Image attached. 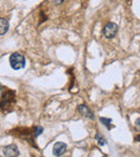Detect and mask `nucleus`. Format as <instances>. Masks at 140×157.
I'll use <instances>...</instances> for the list:
<instances>
[{"instance_id":"2","label":"nucleus","mask_w":140,"mask_h":157,"mask_svg":"<svg viewBox=\"0 0 140 157\" xmlns=\"http://www.w3.org/2000/svg\"><path fill=\"white\" fill-rule=\"evenodd\" d=\"M9 63H10V66H11L14 70L23 69V68L25 67V65H26L25 57L23 56L21 53H12L9 58Z\"/></svg>"},{"instance_id":"5","label":"nucleus","mask_w":140,"mask_h":157,"mask_svg":"<svg viewBox=\"0 0 140 157\" xmlns=\"http://www.w3.org/2000/svg\"><path fill=\"white\" fill-rule=\"evenodd\" d=\"M67 151V144L64 142H56L53 146V155L56 157H60Z\"/></svg>"},{"instance_id":"14","label":"nucleus","mask_w":140,"mask_h":157,"mask_svg":"<svg viewBox=\"0 0 140 157\" xmlns=\"http://www.w3.org/2000/svg\"><path fill=\"white\" fill-rule=\"evenodd\" d=\"M135 139H136V141H139L140 142V135H138L137 137L135 138Z\"/></svg>"},{"instance_id":"8","label":"nucleus","mask_w":140,"mask_h":157,"mask_svg":"<svg viewBox=\"0 0 140 157\" xmlns=\"http://www.w3.org/2000/svg\"><path fill=\"white\" fill-rule=\"evenodd\" d=\"M95 139H96L97 143L99 144V145H105V144H107V140H106V138L103 137V136H101L100 133L97 132L96 135H95Z\"/></svg>"},{"instance_id":"1","label":"nucleus","mask_w":140,"mask_h":157,"mask_svg":"<svg viewBox=\"0 0 140 157\" xmlns=\"http://www.w3.org/2000/svg\"><path fill=\"white\" fill-rule=\"evenodd\" d=\"M15 103V93L13 90H5L0 96V110L3 113H9L13 110Z\"/></svg>"},{"instance_id":"9","label":"nucleus","mask_w":140,"mask_h":157,"mask_svg":"<svg viewBox=\"0 0 140 157\" xmlns=\"http://www.w3.org/2000/svg\"><path fill=\"white\" fill-rule=\"evenodd\" d=\"M99 121H100L101 124L105 125V126L107 127L108 129L111 128V123H112V120H110V118H107V117H100V118H99Z\"/></svg>"},{"instance_id":"11","label":"nucleus","mask_w":140,"mask_h":157,"mask_svg":"<svg viewBox=\"0 0 140 157\" xmlns=\"http://www.w3.org/2000/svg\"><path fill=\"white\" fill-rule=\"evenodd\" d=\"M64 1H65V0H53L54 5H61V3H63Z\"/></svg>"},{"instance_id":"6","label":"nucleus","mask_w":140,"mask_h":157,"mask_svg":"<svg viewBox=\"0 0 140 157\" xmlns=\"http://www.w3.org/2000/svg\"><path fill=\"white\" fill-rule=\"evenodd\" d=\"M78 111H79L83 116H85V117L94 118V114L92 113V111H91L85 105H80L79 107H78Z\"/></svg>"},{"instance_id":"15","label":"nucleus","mask_w":140,"mask_h":157,"mask_svg":"<svg viewBox=\"0 0 140 157\" xmlns=\"http://www.w3.org/2000/svg\"><path fill=\"white\" fill-rule=\"evenodd\" d=\"M103 157H107V156H103Z\"/></svg>"},{"instance_id":"3","label":"nucleus","mask_w":140,"mask_h":157,"mask_svg":"<svg viewBox=\"0 0 140 157\" xmlns=\"http://www.w3.org/2000/svg\"><path fill=\"white\" fill-rule=\"evenodd\" d=\"M118 30H119V27L115 23H112V22H109L103 26V35L105 38L107 39H112L116 36L118 33Z\"/></svg>"},{"instance_id":"7","label":"nucleus","mask_w":140,"mask_h":157,"mask_svg":"<svg viewBox=\"0 0 140 157\" xmlns=\"http://www.w3.org/2000/svg\"><path fill=\"white\" fill-rule=\"evenodd\" d=\"M9 30V21L5 17L0 18V36L7 33V31Z\"/></svg>"},{"instance_id":"13","label":"nucleus","mask_w":140,"mask_h":157,"mask_svg":"<svg viewBox=\"0 0 140 157\" xmlns=\"http://www.w3.org/2000/svg\"><path fill=\"white\" fill-rule=\"evenodd\" d=\"M136 126L140 128V118H137V120H136Z\"/></svg>"},{"instance_id":"10","label":"nucleus","mask_w":140,"mask_h":157,"mask_svg":"<svg viewBox=\"0 0 140 157\" xmlns=\"http://www.w3.org/2000/svg\"><path fill=\"white\" fill-rule=\"evenodd\" d=\"M43 132V128L40 126H35L33 127V136L36 137H38V136H40L41 133Z\"/></svg>"},{"instance_id":"12","label":"nucleus","mask_w":140,"mask_h":157,"mask_svg":"<svg viewBox=\"0 0 140 157\" xmlns=\"http://www.w3.org/2000/svg\"><path fill=\"white\" fill-rule=\"evenodd\" d=\"M6 88H5V86L3 85H1V84H0V96H1V94H2L3 93V90H5Z\"/></svg>"},{"instance_id":"4","label":"nucleus","mask_w":140,"mask_h":157,"mask_svg":"<svg viewBox=\"0 0 140 157\" xmlns=\"http://www.w3.org/2000/svg\"><path fill=\"white\" fill-rule=\"evenodd\" d=\"M2 153L6 157H18L20 156V151H18V146L14 144H10L3 147Z\"/></svg>"}]
</instances>
